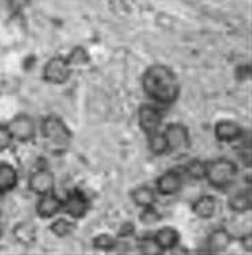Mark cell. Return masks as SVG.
Instances as JSON below:
<instances>
[{"mask_svg": "<svg viewBox=\"0 0 252 255\" xmlns=\"http://www.w3.org/2000/svg\"><path fill=\"white\" fill-rule=\"evenodd\" d=\"M76 222L74 220H71L69 217H59L56 216L52 218V222L49 224V232L52 233L54 236L59 239L67 238L70 236L71 233L76 231Z\"/></svg>", "mask_w": 252, "mask_h": 255, "instance_id": "19", "label": "cell"}, {"mask_svg": "<svg viewBox=\"0 0 252 255\" xmlns=\"http://www.w3.org/2000/svg\"><path fill=\"white\" fill-rule=\"evenodd\" d=\"M239 177V166L235 161L228 158H218L208 161L206 181L217 191H228L236 184Z\"/></svg>", "mask_w": 252, "mask_h": 255, "instance_id": "3", "label": "cell"}, {"mask_svg": "<svg viewBox=\"0 0 252 255\" xmlns=\"http://www.w3.org/2000/svg\"><path fill=\"white\" fill-rule=\"evenodd\" d=\"M38 133L45 148L54 155L65 154L73 143V130L62 117L55 114L44 117L38 125Z\"/></svg>", "mask_w": 252, "mask_h": 255, "instance_id": "2", "label": "cell"}, {"mask_svg": "<svg viewBox=\"0 0 252 255\" xmlns=\"http://www.w3.org/2000/svg\"><path fill=\"white\" fill-rule=\"evenodd\" d=\"M62 207H63V198H60L59 195L55 194L54 191V192L38 196L34 210H36V216L38 218L52 220L62 213Z\"/></svg>", "mask_w": 252, "mask_h": 255, "instance_id": "12", "label": "cell"}, {"mask_svg": "<svg viewBox=\"0 0 252 255\" xmlns=\"http://www.w3.org/2000/svg\"><path fill=\"white\" fill-rule=\"evenodd\" d=\"M207 163L208 161H203V159H199V158H193V159H189V161L186 162L181 172L184 173V176H188V177L195 180V181H202V180L206 178Z\"/></svg>", "mask_w": 252, "mask_h": 255, "instance_id": "20", "label": "cell"}, {"mask_svg": "<svg viewBox=\"0 0 252 255\" xmlns=\"http://www.w3.org/2000/svg\"><path fill=\"white\" fill-rule=\"evenodd\" d=\"M67 59H69V62H70L71 66L73 67L84 66V65H88L89 61H91L88 51L85 50L84 47H81V45H77V47H74V48L69 52Z\"/></svg>", "mask_w": 252, "mask_h": 255, "instance_id": "25", "label": "cell"}, {"mask_svg": "<svg viewBox=\"0 0 252 255\" xmlns=\"http://www.w3.org/2000/svg\"><path fill=\"white\" fill-rule=\"evenodd\" d=\"M244 134L246 130L239 122L233 120H221L214 125V137L217 141L224 144L237 143L244 137Z\"/></svg>", "mask_w": 252, "mask_h": 255, "instance_id": "11", "label": "cell"}, {"mask_svg": "<svg viewBox=\"0 0 252 255\" xmlns=\"http://www.w3.org/2000/svg\"><path fill=\"white\" fill-rule=\"evenodd\" d=\"M141 87L148 99L158 106H171L181 95V83L175 72L164 63H153L141 76Z\"/></svg>", "mask_w": 252, "mask_h": 255, "instance_id": "1", "label": "cell"}, {"mask_svg": "<svg viewBox=\"0 0 252 255\" xmlns=\"http://www.w3.org/2000/svg\"><path fill=\"white\" fill-rule=\"evenodd\" d=\"M226 206L235 214H246L252 207L251 188H239L229 194Z\"/></svg>", "mask_w": 252, "mask_h": 255, "instance_id": "16", "label": "cell"}, {"mask_svg": "<svg viewBox=\"0 0 252 255\" xmlns=\"http://www.w3.org/2000/svg\"><path fill=\"white\" fill-rule=\"evenodd\" d=\"M19 183V173L8 162H0V195L12 192Z\"/></svg>", "mask_w": 252, "mask_h": 255, "instance_id": "17", "label": "cell"}, {"mask_svg": "<svg viewBox=\"0 0 252 255\" xmlns=\"http://www.w3.org/2000/svg\"><path fill=\"white\" fill-rule=\"evenodd\" d=\"M158 247L162 250V253L166 251H173L181 243V233L180 231L174 227H162L159 228L156 232L152 235Z\"/></svg>", "mask_w": 252, "mask_h": 255, "instance_id": "15", "label": "cell"}, {"mask_svg": "<svg viewBox=\"0 0 252 255\" xmlns=\"http://www.w3.org/2000/svg\"><path fill=\"white\" fill-rule=\"evenodd\" d=\"M147 147L153 156H164L169 154L167 141H166L163 132L160 130L147 134Z\"/></svg>", "mask_w": 252, "mask_h": 255, "instance_id": "21", "label": "cell"}, {"mask_svg": "<svg viewBox=\"0 0 252 255\" xmlns=\"http://www.w3.org/2000/svg\"><path fill=\"white\" fill-rule=\"evenodd\" d=\"M184 173L177 169H170L163 172L155 181V191L160 196H175L180 194L184 187Z\"/></svg>", "mask_w": 252, "mask_h": 255, "instance_id": "9", "label": "cell"}, {"mask_svg": "<svg viewBox=\"0 0 252 255\" xmlns=\"http://www.w3.org/2000/svg\"><path fill=\"white\" fill-rule=\"evenodd\" d=\"M14 143L12 136L5 124H0V152L10 150V147Z\"/></svg>", "mask_w": 252, "mask_h": 255, "instance_id": "26", "label": "cell"}, {"mask_svg": "<svg viewBox=\"0 0 252 255\" xmlns=\"http://www.w3.org/2000/svg\"><path fill=\"white\" fill-rule=\"evenodd\" d=\"M217 209H218V200L214 195L210 194L200 195L191 203V211L193 213V216L203 221L211 220L217 214Z\"/></svg>", "mask_w": 252, "mask_h": 255, "instance_id": "14", "label": "cell"}, {"mask_svg": "<svg viewBox=\"0 0 252 255\" xmlns=\"http://www.w3.org/2000/svg\"><path fill=\"white\" fill-rule=\"evenodd\" d=\"M235 242V236L226 228H215L206 239V251L208 254H222L228 251Z\"/></svg>", "mask_w": 252, "mask_h": 255, "instance_id": "13", "label": "cell"}, {"mask_svg": "<svg viewBox=\"0 0 252 255\" xmlns=\"http://www.w3.org/2000/svg\"><path fill=\"white\" fill-rule=\"evenodd\" d=\"M130 200L133 205L137 207H148V206L156 205L158 202V194L152 187H149L147 184L137 185L130 191Z\"/></svg>", "mask_w": 252, "mask_h": 255, "instance_id": "18", "label": "cell"}, {"mask_svg": "<svg viewBox=\"0 0 252 255\" xmlns=\"http://www.w3.org/2000/svg\"><path fill=\"white\" fill-rule=\"evenodd\" d=\"M136 235V227L134 224L130 221L124 222L122 225L118 229V233H117V238L122 239V240H129L130 238H133Z\"/></svg>", "mask_w": 252, "mask_h": 255, "instance_id": "27", "label": "cell"}, {"mask_svg": "<svg viewBox=\"0 0 252 255\" xmlns=\"http://www.w3.org/2000/svg\"><path fill=\"white\" fill-rule=\"evenodd\" d=\"M169 147V154H185L192 147L189 129L181 122H171L163 130Z\"/></svg>", "mask_w": 252, "mask_h": 255, "instance_id": "6", "label": "cell"}, {"mask_svg": "<svg viewBox=\"0 0 252 255\" xmlns=\"http://www.w3.org/2000/svg\"><path fill=\"white\" fill-rule=\"evenodd\" d=\"M92 207L91 199L88 198L85 192H82L81 189L74 188L67 192L65 198H63V207H62V213H65L66 216L78 221L82 220L88 216V213Z\"/></svg>", "mask_w": 252, "mask_h": 255, "instance_id": "7", "label": "cell"}, {"mask_svg": "<svg viewBox=\"0 0 252 255\" xmlns=\"http://www.w3.org/2000/svg\"><path fill=\"white\" fill-rule=\"evenodd\" d=\"M136 249L138 251V254L141 255H159L163 254L162 250L159 249L158 244L155 242L152 235H145L142 238L137 239Z\"/></svg>", "mask_w": 252, "mask_h": 255, "instance_id": "23", "label": "cell"}, {"mask_svg": "<svg viewBox=\"0 0 252 255\" xmlns=\"http://www.w3.org/2000/svg\"><path fill=\"white\" fill-rule=\"evenodd\" d=\"M10 130L12 140L21 144H29L36 140L38 134L37 122L26 113H19L5 124Z\"/></svg>", "mask_w": 252, "mask_h": 255, "instance_id": "5", "label": "cell"}, {"mask_svg": "<svg viewBox=\"0 0 252 255\" xmlns=\"http://www.w3.org/2000/svg\"><path fill=\"white\" fill-rule=\"evenodd\" d=\"M12 11H19L27 4V0H8Z\"/></svg>", "mask_w": 252, "mask_h": 255, "instance_id": "29", "label": "cell"}, {"mask_svg": "<svg viewBox=\"0 0 252 255\" xmlns=\"http://www.w3.org/2000/svg\"><path fill=\"white\" fill-rule=\"evenodd\" d=\"M138 221L144 227H152L155 224L162 221V214H160V211L156 209L155 205L148 206V207H142L140 214H138Z\"/></svg>", "mask_w": 252, "mask_h": 255, "instance_id": "24", "label": "cell"}, {"mask_svg": "<svg viewBox=\"0 0 252 255\" xmlns=\"http://www.w3.org/2000/svg\"><path fill=\"white\" fill-rule=\"evenodd\" d=\"M3 232H4V224H3V220H1V213H0V238L3 236Z\"/></svg>", "mask_w": 252, "mask_h": 255, "instance_id": "30", "label": "cell"}, {"mask_svg": "<svg viewBox=\"0 0 252 255\" xmlns=\"http://www.w3.org/2000/svg\"><path fill=\"white\" fill-rule=\"evenodd\" d=\"M27 189L36 196L55 191V174L48 167H38L29 174Z\"/></svg>", "mask_w": 252, "mask_h": 255, "instance_id": "10", "label": "cell"}, {"mask_svg": "<svg viewBox=\"0 0 252 255\" xmlns=\"http://www.w3.org/2000/svg\"><path fill=\"white\" fill-rule=\"evenodd\" d=\"M74 67L67 59V56L54 55L44 63L41 78L49 85H65L71 78Z\"/></svg>", "mask_w": 252, "mask_h": 255, "instance_id": "4", "label": "cell"}, {"mask_svg": "<svg viewBox=\"0 0 252 255\" xmlns=\"http://www.w3.org/2000/svg\"><path fill=\"white\" fill-rule=\"evenodd\" d=\"M118 246H120V239L110 233H100L92 239V247L98 251L113 253L118 249Z\"/></svg>", "mask_w": 252, "mask_h": 255, "instance_id": "22", "label": "cell"}, {"mask_svg": "<svg viewBox=\"0 0 252 255\" xmlns=\"http://www.w3.org/2000/svg\"><path fill=\"white\" fill-rule=\"evenodd\" d=\"M252 236L251 233H247V235H244L243 238L240 239V243L241 246H243V249L246 250L247 253H251L252 250Z\"/></svg>", "mask_w": 252, "mask_h": 255, "instance_id": "28", "label": "cell"}, {"mask_svg": "<svg viewBox=\"0 0 252 255\" xmlns=\"http://www.w3.org/2000/svg\"><path fill=\"white\" fill-rule=\"evenodd\" d=\"M164 114L162 107L155 103H142L137 110V124L145 136L160 130Z\"/></svg>", "mask_w": 252, "mask_h": 255, "instance_id": "8", "label": "cell"}]
</instances>
